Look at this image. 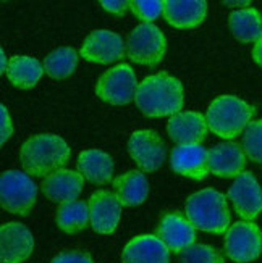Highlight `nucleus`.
<instances>
[{
    "label": "nucleus",
    "mask_w": 262,
    "mask_h": 263,
    "mask_svg": "<svg viewBox=\"0 0 262 263\" xmlns=\"http://www.w3.org/2000/svg\"><path fill=\"white\" fill-rule=\"evenodd\" d=\"M79 53L86 62L109 65L123 59L125 44L120 34L109 29H97L86 37Z\"/></svg>",
    "instance_id": "9b49d317"
},
{
    "label": "nucleus",
    "mask_w": 262,
    "mask_h": 263,
    "mask_svg": "<svg viewBox=\"0 0 262 263\" xmlns=\"http://www.w3.org/2000/svg\"><path fill=\"white\" fill-rule=\"evenodd\" d=\"M115 196L125 207H138L149 194V182L147 178L138 170H131L128 173L118 176L113 181Z\"/></svg>",
    "instance_id": "4be33fe9"
},
{
    "label": "nucleus",
    "mask_w": 262,
    "mask_h": 263,
    "mask_svg": "<svg viewBox=\"0 0 262 263\" xmlns=\"http://www.w3.org/2000/svg\"><path fill=\"white\" fill-rule=\"evenodd\" d=\"M254 108L248 102L235 96H220L209 105L207 110V126L222 139H235L251 123Z\"/></svg>",
    "instance_id": "20e7f679"
},
{
    "label": "nucleus",
    "mask_w": 262,
    "mask_h": 263,
    "mask_svg": "<svg viewBox=\"0 0 262 263\" xmlns=\"http://www.w3.org/2000/svg\"><path fill=\"white\" fill-rule=\"evenodd\" d=\"M91 221L89 205L83 200H68L59 205L57 224L66 234H76L83 231Z\"/></svg>",
    "instance_id": "393cba45"
},
{
    "label": "nucleus",
    "mask_w": 262,
    "mask_h": 263,
    "mask_svg": "<svg viewBox=\"0 0 262 263\" xmlns=\"http://www.w3.org/2000/svg\"><path fill=\"white\" fill-rule=\"evenodd\" d=\"M128 152L143 171L152 173L165 162L167 147L154 131H136L128 141Z\"/></svg>",
    "instance_id": "9d476101"
},
{
    "label": "nucleus",
    "mask_w": 262,
    "mask_h": 263,
    "mask_svg": "<svg viewBox=\"0 0 262 263\" xmlns=\"http://www.w3.org/2000/svg\"><path fill=\"white\" fill-rule=\"evenodd\" d=\"M207 15V4L204 0H165L164 18L168 25L178 29L199 26Z\"/></svg>",
    "instance_id": "aec40b11"
},
{
    "label": "nucleus",
    "mask_w": 262,
    "mask_h": 263,
    "mask_svg": "<svg viewBox=\"0 0 262 263\" xmlns=\"http://www.w3.org/2000/svg\"><path fill=\"white\" fill-rule=\"evenodd\" d=\"M185 212L196 230L212 234H223L230 230L229 202L222 192L215 189H202L189 196Z\"/></svg>",
    "instance_id": "7ed1b4c3"
},
{
    "label": "nucleus",
    "mask_w": 262,
    "mask_h": 263,
    "mask_svg": "<svg viewBox=\"0 0 262 263\" xmlns=\"http://www.w3.org/2000/svg\"><path fill=\"white\" fill-rule=\"evenodd\" d=\"M170 165L175 173L191 179H204L209 173V151L201 144L177 145L170 155Z\"/></svg>",
    "instance_id": "2eb2a0df"
},
{
    "label": "nucleus",
    "mask_w": 262,
    "mask_h": 263,
    "mask_svg": "<svg viewBox=\"0 0 262 263\" xmlns=\"http://www.w3.org/2000/svg\"><path fill=\"white\" fill-rule=\"evenodd\" d=\"M34 249V237L25 224L11 221L0 228V263H23Z\"/></svg>",
    "instance_id": "f8f14e48"
},
{
    "label": "nucleus",
    "mask_w": 262,
    "mask_h": 263,
    "mask_svg": "<svg viewBox=\"0 0 262 263\" xmlns=\"http://www.w3.org/2000/svg\"><path fill=\"white\" fill-rule=\"evenodd\" d=\"M44 71L54 79H66L78 66V53L72 47H62L44 59Z\"/></svg>",
    "instance_id": "a878e982"
},
{
    "label": "nucleus",
    "mask_w": 262,
    "mask_h": 263,
    "mask_svg": "<svg viewBox=\"0 0 262 263\" xmlns=\"http://www.w3.org/2000/svg\"><path fill=\"white\" fill-rule=\"evenodd\" d=\"M243 151L251 162L262 165V120L248 124L243 133Z\"/></svg>",
    "instance_id": "bb28decb"
},
{
    "label": "nucleus",
    "mask_w": 262,
    "mask_h": 263,
    "mask_svg": "<svg viewBox=\"0 0 262 263\" xmlns=\"http://www.w3.org/2000/svg\"><path fill=\"white\" fill-rule=\"evenodd\" d=\"M138 86L133 68L121 63L104 71L96 84V94L110 105H127L134 100Z\"/></svg>",
    "instance_id": "0eeeda50"
},
{
    "label": "nucleus",
    "mask_w": 262,
    "mask_h": 263,
    "mask_svg": "<svg viewBox=\"0 0 262 263\" xmlns=\"http://www.w3.org/2000/svg\"><path fill=\"white\" fill-rule=\"evenodd\" d=\"M130 10L144 23H152L164 13L162 0H131Z\"/></svg>",
    "instance_id": "c85d7f7f"
},
{
    "label": "nucleus",
    "mask_w": 262,
    "mask_h": 263,
    "mask_svg": "<svg viewBox=\"0 0 262 263\" xmlns=\"http://www.w3.org/2000/svg\"><path fill=\"white\" fill-rule=\"evenodd\" d=\"M91 226L99 234H112L117 230L121 216V203L115 194L96 191L88 200Z\"/></svg>",
    "instance_id": "ddd939ff"
},
{
    "label": "nucleus",
    "mask_w": 262,
    "mask_h": 263,
    "mask_svg": "<svg viewBox=\"0 0 262 263\" xmlns=\"http://www.w3.org/2000/svg\"><path fill=\"white\" fill-rule=\"evenodd\" d=\"M253 59L257 65L262 66V37L254 44V49H253Z\"/></svg>",
    "instance_id": "473e14b6"
},
{
    "label": "nucleus",
    "mask_w": 262,
    "mask_h": 263,
    "mask_svg": "<svg viewBox=\"0 0 262 263\" xmlns=\"http://www.w3.org/2000/svg\"><path fill=\"white\" fill-rule=\"evenodd\" d=\"M0 117H2V123H0V144H5L11 134H13V124H11V118L8 115V110L5 105H0Z\"/></svg>",
    "instance_id": "2f4dec72"
},
{
    "label": "nucleus",
    "mask_w": 262,
    "mask_h": 263,
    "mask_svg": "<svg viewBox=\"0 0 262 263\" xmlns=\"http://www.w3.org/2000/svg\"><path fill=\"white\" fill-rule=\"evenodd\" d=\"M167 42L164 32L152 23H143L134 28L127 41V53L130 60L144 65L155 66L165 57Z\"/></svg>",
    "instance_id": "423d86ee"
},
{
    "label": "nucleus",
    "mask_w": 262,
    "mask_h": 263,
    "mask_svg": "<svg viewBox=\"0 0 262 263\" xmlns=\"http://www.w3.org/2000/svg\"><path fill=\"white\" fill-rule=\"evenodd\" d=\"M20 160L29 176L47 178L70 162V147L60 136L38 134L21 145Z\"/></svg>",
    "instance_id": "f03ea898"
},
{
    "label": "nucleus",
    "mask_w": 262,
    "mask_h": 263,
    "mask_svg": "<svg viewBox=\"0 0 262 263\" xmlns=\"http://www.w3.org/2000/svg\"><path fill=\"white\" fill-rule=\"evenodd\" d=\"M225 5H229V7H233V5H236V7H246V5H249L251 2H248V0H244V2H230V0H226V2H223Z\"/></svg>",
    "instance_id": "f704fd0d"
},
{
    "label": "nucleus",
    "mask_w": 262,
    "mask_h": 263,
    "mask_svg": "<svg viewBox=\"0 0 262 263\" xmlns=\"http://www.w3.org/2000/svg\"><path fill=\"white\" fill-rule=\"evenodd\" d=\"M155 236L168 247L170 252L181 254L196 244V228L186 216L180 213H168L157 226Z\"/></svg>",
    "instance_id": "4468645a"
},
{
    "label": "nucleus",
    "mask_w": 262,
    "mask_h": 263,
    "mask_svg": "<svg viewBox=\"0 0 262 263\" xmlns=\"http://www.w3.org/2000/svg\"><path fill=\"white\" fill-rule=\"evenodd\" d=\"M78 171L93 184H107L113 176V160L109 154L97 151V148H91V151L79 154Z\"/></svg>",
    "instance_id": "412c9836"
},
{
    "label": "nucleus",
    "mask_w": 262,
    "mask_h": 263,
    "mask_svg": "<svg viewBox=\"0 0 262 263\" xmlns=\"http://www.w3.org/2000/svg\"><path fill=\"white\" fill-rule=\"evenodd\" d=\"M50 263H94V261L89 254L72 250V252H63L60 255H57Z\"/></svg>",
    "instance_id": "c756f323"
},
{
    "label": "nucleus",
    "mask_w": 262,
    "mask_h": 263,
    "mask_svg": "<svg viewBox=\"0 0 262 263\" xmlns=\"http://www.w3.org/2000/svg\"><path fill=\"white\" fill-rule=\"evenodd\" d=\"M225 252L236 263L254 261L262 254V233L253 221H238L225 236Z\"/></svg>",
    "instance_id": "6e6552de"
},
{
    "label": "nucleus",
    "mask_w": 262,
    "mask_h": 263,
    "mask_svg": "<svg viewBox=\"0 0 262 263\" xmlns=\"http://www.w3.org/2000/svg\"><path fill=\"white\" fill-rule=\"evenodd\" d=\"M180 263H225L222 254L211 246L195 244L180 254Z\"/></svg>",
    "instance_id": "cd10ccee"
},
{
    "label": "nucleus",
    "mask_w": 262,
    "mask_h": 263,
    "mask_svg": "<svg viewBox=\"0 0 262 263\" xmlns=\"http://www.w3.org/2000/svg\"><path fill=\"white\" fill-rule=\"evenodd\" d=\"M44 74V65L28 55H16L8 62L7 76L8 81L18 89L34 87Z\"/></svg>",
    "instance_id": "5701e85b"
},
{
    "label": "nucleus",
    "mask_w": 262,
    "mask_h": 263,
    "mask_svg": "<svg viewBox=\"0 0 262 263\" xmlns=\"http://www.w3.org/2000/svg\"><path fill=\"white\" fill-rule=\"evenodd\" d=\"M123 263H170L168 247L152 234L131 239L121 252Z\"/></svg>",
    "instance_id": "a211bd4d"
},
{
    "label": "nucleus",
    "mask_w": 262,
    "mask_h": 263,
    "mask_svg": "<svg viewBox=\"0 0 262 263\" xmlns=\"http://www.w3.org/2000/svg\"><path fill=\"white\" fill-rule=\"evenodd\" d=\"M83 186L84 178L81 173L63 168L45 178L41 189L49 200L63 203L68 200H76L83 191Z\"/></svg>",
    "instance_id": "6ab92c4d"
},
{
    "label": "nucleus",
    "mask_w": 262,
    "mask_h": 263,
    "mask_svg": "<svg viewBox=\"0 0 262 263\" xmlns=\"http://www.w3.org/2000/svg\"><path fill=\"white\" fill-rule=\"evenodd\" d=\"M38 199V186L28 173L10 170L0 176V203L4 210L26 216Z\"/></svg>",
    "instance_id": "39448f33"
},
{
    "label": "nucleus",
    "mask_w": 262,
    "mask_h": 263,
    "mask_svg": "<svg viewBox=\"0 0 262 263\" xmlns=\"http://www.w3.org/2000/svg\"><path fill=\"white\" fill-rule=\"evenodd\" d=\"M134 102L149 118L173 117L183 108V86L167 73L147 76L139 83Z\"/></svg>",
    "instance_id": "f257e3e1"
},
{
    "label": "nucleus",
    "mask_w": 262,
    "mask_h": 263,
    "mask_svg": "<svg viewBox=\"0 0 262 263\" xmlns=\"http://www.w3.org/2000/svg\"><path fill=\"white\" fill-rule=\"evenodd\" d=\"M207 120L198 111H180L167 123L170 139L178 145L201 144L207 136Z\"/></svg>",
    "instance_id": "dca6fc26"
},
{
    "label": "nucleus",
    "mask_w": 262,
    "mask_h": 263,
    "mask_svg": "<svg viewBox=\"0 0 262 263\" xmlns=\"http://www.w3.org/2000/svg\"><path fill=\"white\" fill-rule=\"evenodd\" d=\"M246 154L236 142L217 144L209 151V170L219 178H238L244 173Z\"/></svg>",
    "instance_id": "f3484780"
},
{
    "label": "nucleus",
    "mask_w": 262,
    "mask_h": 263,
    "mask_svg": "<svg viewBox=\"0 0 262 263\" xmlns=\"http://www.w3.org/2000/svg\"><path fill=\"white\" fill-rule=\"evenodd\" d=\"M229 25L233 36L240 42L256 44L262 37V16L256 8L233 11L229 18Z\"/></svg>",
    "instance_id": "b1692460"
},
{
    "label": "nucleus",
    "mask_w": 262,
    "mask_h": 263,
    "mask_svg": "<svg viewBox=\"0 0 262 263\" xmlns=\"http://www.w3.org/2000/svg\"><path fill=\"white\" fill-rule=\"evenodd\" d=\"M130 5L131 2H128V0H102L100 2L102 8L117 16H123L127 13V10H130Z\"/></svg>",
    "instance_id": "7c9ffc66"
},
{
    "label": "nucleus",
    "mask_w": 262,
    "mask_h": 263,
    "mask_svg": "<svg viewBox=\"0 0 262 263\" xmlns=\"http://www.w3.org/2000/svg\"><path fill=\"white\" fill-rule=\"evenodd\" d=\"M229 199L244 221H254L257 218L262 212V187L251 171H244L235 179L229 189Z\"/></svg>",
    "instance_id": "1a4fd4ad"
},
{
    "label": "nucleus",
    "mask_w": 262,
    "mask_h": 263,
    "mask_svg": "<svg viewBox=\"0 0 262 263\" xmlns=\"http://www.w3.org/2000/svg\"><path fill=\"white\" fill-rule=\"evenodd\" d=\"M0 65H2V74H7V70H8V63H7V57H5V52L0 50Z\"/></svg>",
    "instance_id": "72a5a7b5"
}]
</instances>
